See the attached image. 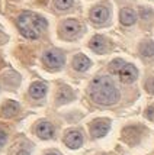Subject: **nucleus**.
<instances>
[{"label": "nucleus", "mask_w": 154, "mask_h": 155, "mask_svg": "<svg viewBox=\"0 0 154 155\" xmlns=\"http://www.w3.org/2000/svg\"><path fill=\"white\" fill-rule=\"evenodd\" d=\"M90 97L94 103L102 106H111L119 100V90L109 77H98L90 84Z\"/></svg>", "instance_id": "obj_1"}, {"label": "nucleus", "mask_w": 154, "mask_h": 155, "mask_svg": "<svg viewBox=\"0 0 154 155\" xmlns=\"http://www.w3.org/2000/svg\"><path fill=\"white\" fill-rule=\"evenodd\" d=\"M16 23H18L20 34L29 39H36L47 28V20L34 12L20 13L16 19Z\"/></svg>", "instance_id": "obj_2"}, {"label": "nucleus", "mask_w": 154, "mask_h": 155, "mask_svg": "<svg viewBox=\"0 0 154 155\" xmlns=\"http://www.w3.org/2000/svg\"><path fill=\"white\" fill-rule=\"evenodd\" d=\"M109 70L115 74H118L119 80L122 83H125V84H129V83L135 81L137 77H138V70L132 64H127L122 60H114L109 65Z\"/></svg>", "instance_id": "obj_3"}, {"label": "nucleus", "mask_w": 154, "mask_h": 155, "mask_svg": "<svg viewBox=\"0 0 154 155\" xmlns=\"http://www.w3.org/2000/svg\"><path fill=\"white\" fill-rule=\"evenodd\" d=\"M42 60H44V64H45L47 68H50V70H58L64 64V54L61 52L60 49H50V51H47L44 54Z\"/></svg>", "instance_id": "obj_4"}, {"label": "nucleus", "mask_w": 154, "mask_h": 155, "mask_svg": "<svg viewBox=\"0 0 154 155\" xmlns=\"http://www.w3.org/2000/svg\"><path fill=\"white\" fill-rule=\"evenodd\" d=\"M81 34V25L76 19H67L61 25V35L66 39H74Z\"/></svg>", "instance_id": "obj_5"}, {"label": "nucleus", "mask_w": 154, "mask_h": 155, "mask_svg": "<svg viewBox=\"0 0 154 155\" xmlns=\"http://www.w3.org/2000/svg\"><path fill=\"white\" fill-rule=\"evenodd\" d=\"M109 15H111V12H109V9H108L106 6L98 5V6H94L93 9H92V12H90V19H92V22L96 23V25H102V23L108 22Z\"/></svg>", "instance_id": "obj_6"}, {"label": "nucleus", "mask_w": 154, "mask_h": 155, "mask_svg": "<svg viewBox=\"0 0 154 155\" xmlns=\"http://www.w3.org/2000/svg\"><path fill=\"white\" fill-rule=\"evenodd\" d=\"M111 128V123L106 119H98V120L92 122L90 125V134L93 138H102L108 134V130Z\"/></svg>", "instance_id": "obj_7"}, {"label": "nucleus", "mask_w": 154, "mask_h": 155, "mask_svg": "<svg viewBox=\"0 0 154 155\" xmlns=\"http://www.w3.org/2000/svg\"><path fill=\"white\" fill-rule=\"evenodd\" d=\"M64 142H66V145H67L68 148L77 149V148H80L81 143H83V136L77 130H70L67 135L64 136Z\"/></svg>", "instance_id": "obj_8"}, {"label": "nucleus", "mask_w": 154, "mask_h": 155, "mask_svg": "<svg viewBox=\"0 0 154 155\" xmlns=\"http://www.w3.org/2000/svg\"><path fill=\"white\" fill-rule=\"evenodd\" d=\"M36 135L41 139H50L54 135V128L50 122H39L36 126Z\"/></svg>", "instance_id": "obj_9"}, {"label": "nucleus", "mask_w": 154, "mask_h": 155, "mask_svg": "<svg viewBox=\"0 0 154 155\" xmlns=\"http://www.w3.org/2000/svg\"><path fill=\"white\" fill-rule=\"evenodd\" d=\"M119 20L122 25H125V26H131V25H134L135 20H137V15L132 9H129V7H125V9H122L119 13Z\"/></svg>", "instance_id": "obj_10"}, {"label": "nucleus", "mask_w": 154, "mask_h": 155, "mask_svg": "<svg viewBox=\"0 0 154 155\" xmlns=\"http://www.w3.org/2000/svg\"><path fill=\"white\" fill-rule=\"evenodd\" d=\"M90 48L93 49L94 52H98V54H103L105 51L108 49V41L103 38V36H93L92 39H90Z\"/></svg>", "instance_id": "obj_11"}, {"label": "nucleus", "mask_w": 154, "mask_h": 155, "mask_svg": "<svg viewBox=\"0 0 154 155\" xmlns=\"http://www.w3.org/2000/svg\"><path fill=\"white\" fill-rule=\"evenodd\" d=\"M90 65H92V62H90V60L87 58L86 55L79 54V55L74 57V60H73L74 70H77V71H86V70H89Z\"/></svg>", "instance_id": "obj_12"}, {"label": "nucleus", "mask_w": 154, "mask_h": 155, "mask_svg": "<svg viewBox=\"0 0 154 155\" xmlns=\"http://www.w3.org/2000/svg\"><path fill=\"white\" fill-rule=\"evenodd\" d=\"M47 93V84L41 83V81H36V83H32L31 87H29V94L32 96L34 99H42Z\"/></svg>", "instance_id": "obj_13"}, {"label": "nucleus", "mask_w": 154, "mask_h": 155, "mask_svg": "<svg viewBox=\"0 0 154 155\" xmlns=\"http://www.w3.org/2000/svg\"><path fill=\"white\" fill-rule=\"evenodd\" d=\"M18 110H19V104L16 103V101H7L3 104V107H2V112H3V116H13L18 113Z\"/></svg>", "instance_id": "obj_14"}, {"label": "nucleus", "mask_w": 154, "mask_h": 155, "mask_svg": "<svg viewBox=\"0 0 154 155\" xmlns=\"http://www.w3.org/2000/svg\"><path fill=\"white\" fill-rule=\"evenodd\" d=\"M140 51H141V54L145 55V57H153L154 55V44H153V41H144V42L141 44Z\"/></svg>", "instance_id": "obj_15"}, {"label": "nucleus", "mask_w": 154, "mask_h": 155, "mask_svg": "<svg viewBox=\"0 0 154 155\" xmlns=\"http://www.w3.org/2000/svg\"><path fill=\"white\" fill-rule=\"evenodd\" d=\"M74 0H54V6L58 10H67L73 6Z\"/></svg>", "instance_id": "obj_16"}, {"label": "nucleus", "mask_w": 154, "mask_h": 155, "mask_svg": "<svg viewBox=\"0 0 154 155\" xmlns=\"http://www.w3.org/2000/svg\"><path fill=\"white\" fill-rule=\"evenodd\" d=\"M145 88H147L150 93H153L154 94V77H151V78H148L147 83H145Z\"/></svg>", "instance_id": "obj_17"}, {"label": "nucleus", "mask_w": 154, "mask_h": 155, "mask_svg": "<svg viewBox=\"0 0 154 155\" xmlns=\"http://www.w3.org/2000/svg\"><path fill=\"white\" fill-rule=\"evenodd\" d=\"M5 142H6V135H5V134L0 130V148L5 145Z\"/></svg>", "instance_id": "obj_18"}, {"label": "nucleus", "mask_w": 154, "mask_h": 155, "mask_svg": "<svg viewBox=\"0 0 154 155\" xmlns=\"http://www.w3.org/2000/svg\"><path fill=\"white\" fill-rule=\"evenodd\" d=\"M47 155H58V154H55V152H50V154H47Z\"/></svg>", "instance_id": "obj_19"}]
</instances>
